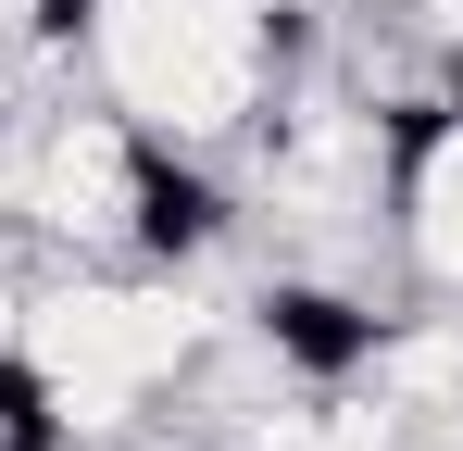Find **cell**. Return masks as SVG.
Masks as SVG:
<instances>
[{"label":"cell","mask_w":463,"mask_h":451,"mask_svg":"<svg viewBox=\"0 0 463 451\" xmlns=\"http://www.w3.org/2000/svg\"><path fill=\"white\" fill-rule=\"evenodd\" d=\"M301 13L313 0H88L76 63L151 150L238 163V139L276 101V75L313 51Z\"/></svg>","instance_id":"obj_1"},{"label":"cell","mask_w":463,"mask_h":451,"mask_svg":"<svg viewBox=\"0 0 463 451\" xmlns=\"http://www.w3.org/2000/svg\"><path fill=\"white\" fill-rule=\"evenodd\" d=\"M388 238L413 301H463V101H426L388 150Z\"/></svg>","instance_id":"obj_2"},{"label":"cell","mask_w":463,"mask_h":451,"mask_svg":"<svg viewBox=\"0 0 463 451\" xmlns=\"http://www.w3.org/2000/svg\"><path fill=\"white\" fill-rule=\"evenodd\" d=\"M0 451H51V401H38V376L0 351Z\"/></svg>","instance_id":"obj_3"}]
</instances>
